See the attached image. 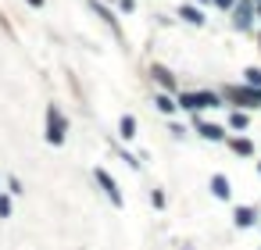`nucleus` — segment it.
<instances>
[{
	"label": "nucleus",
	"instance_id": "1",
	"mask_svg": "<svg viewBox=\"0 0 261 250\" xmlns=\"http://www.w3.org/2000/svg\"><path fill=\"white\" fill-rule=\"evenodd\" d=\"M64 136H68V118L61 114L57 104H50V107H47V133H43V140H47L50 147H61Z\"/></svg>",
	"mask_w": 261,
	"mask_h": 250
},
{
	"label": "nucleus",
	"instance_id": "2",
	"mask_svg": "<svg viewBox=\"0 0 261 250\" xmlns=\"http://www.w3.org/2000/svg\"><path fill=\"white\" fill-rule=\"evenodd\" d=\"M179 107H182V111H190V114H197V111H211V107H222V97H218V93H208V90H197V93H182V97H179Z\"/></svg>",
	"mask_w": 261,
	"mask_h": 250
},
{
	"label": "nucleus",
	"instance_id": "3",
	"mask_svg": "<svg viewBox=\"0 0 261 250\" xmlns=\"http://www.w3.org/2000/svg\"><path fill=\"white\" fill-rule=\"evenodd\" d=\"M193 133L208 143H226V125H218V121H204L201 114H193Z\"/></svg>",
	"mask_w": 261,
	"mask_h": 250
},
{
	"label": "nucleus",
	"instance_id": "4",
	"mask_svg": "<svg viewBox=\"0 0 261 250\" xmlns=\"http://www.w3.org/2000/svg\"><path fill=\"white\" fill-rule=\"evenodd\" d=\"M93 179H97V186L107 193V200H111V204H115V207H125V197H122L118 182L111 179V172H107V168H93Z\"/></svg>",
	"mask_w": 261,
	"mask_h": 250
},
{
	"label": "nucleus",
	"instance_id": "5",
	"mask_svg": "<svg viewBox=\"0 0 261 250\" xmlns=\"http://www.w3.org/2000/svg\"><path fill=\"white\" fill-rule=\"evenodd\" d=\"M208 186H211V197L215 200H229L233 197V182H229V175H222V172H215Z\"/></svg>",
	"mask_w": 261,
	"mask_h": 250
},
{
	"label": "nucleus",
	"instance_id": "6",
	"mask_svg": "<svg viewBox=\"0 0 261 250\" xmlns=\"http://www.w3.org/2000/svg\"><path fill=\"white\" fill-rule=\"evenodd\" d=\"M233 222H236V229H254V225H257V207L240 204L236 211H233Z\"/></svg>",
	"mask_w": 261,
	"mask_h": 250
},
{
	"label": "nucleus",
	"instance_id": "7",
	"mask_svg": "<svg viewBox=\"0 0 261 250\" xmlns=\"http://www.w3.org/2000/svg\"><path fill=\"white\" fill-rule=\"evenodd\" d=\"M136 133H140L136 118H133V114H122V118H118V136H122L125 143H133V140H136Z\"/></svg>",
	"mask_w": 261,
	"mask_h": 250
},
{
	"label": "nucleus",
	"instance_id": "8",
	"mask_svg": "<svg viewBox=\"0 0 261 250\" xmlns=\"http://www.w3.org/2000/svg\"><path fill=\"white\" fill-rule=\"evenodd\" d=\"M257 15V4H254V0H247V4H240L236 8V25L240 29H250V18Z\"/></svg>",
	"mask_w": 261,
	"mask_h": 250
},
{
	"label": "nucleus",
	"instance_id": "9",
	"mask_svg": "<svg viewBox=\"0 0 261 250\" xmlns=\"http://www.w3.org/2000/svg\"><path fill=\"white\" fill-rule=\"evenodd\" d=\"M179 18H182V22H190V25H204V15H201V8H197V4H182V8H179Z\"/></svg>",
	"mask_w": 261,
	"mask_h": 250
},
{
	"label": "nucleus",
	"instance_id": "10",
	"mask_svg": "<svg viewBox=\"0 0 261 250\" xmlns=\"http://www.w3.org/2000/svg\"><path fill=\"white\" fill-rule=\"evenodd\" d=\"M229 150H233V154H240V157H254V143H250V140H243V136L229 140Z\"/></svg>",
	"mask_w": 261,
	"mask_h": 250
},
{
	"label": "nucleus",
	"instance_id": "11",
	"mask_svg": "<svg viewBox=\"0 0 261 250\" xmlns=\"http://www.w3.org/2000/svg\"><path fill=\"white\" fill-rule=\"evenodd\" d=\"M229 129H240V133H243V129H250V114L233 111V114H229Z\"/></svg>",
	"mask_w": 261,
	"mask_h": 250
},
{
	"label": "nucleus",
	"instance_id": "12",
	"mask_svg": "<svg viewBox=\"0 0 261 250\" xmlns=\"http://www.w3.org/2000/svg\"><path fill=\"white\" fill-rule=\"evenodd\" d=\"M154 104H158V111H161V114H175V107H179V100H172L168 93H161Z\"/></svg>",
	"mask_w": 261,
	"mask_h": 250
},
{
	"label": "nucleus",
	"instance_id": "13",
	"mask_svg": "<svg viewBox=\"0 0 261 250\" xmlns=\"http://www.w3.org/2000/svg\"><path fill=\"white\" fill-rule=\"evenodd\" d=\"M154 79L161 82L165 90H172V86H175V79H172V72H168V68H161V65H154Z\"/></svg>",
	"mask_w": 261,
	"mask_h": 250
},
{
	"label": "nucleus",
	"instance_id": "14",
	"mask_svg": "<svg viewBox=\"0 0 261 250\" xmlns=\"http://www.w3.org/2000/svg\"><path fill=\"white\" fill-rule=\"evenodd\" d=\"M243 82H247V86H254V90H261V68H247V72H243Z\"/></svg>",
	"mask_w": 261,
	"mask_h": 250
},
{
	"label": "nucleus",
	"instance_id": "15",
	"mask_svg": "<svg viewBox=\"0 0 261 250\" xmlns=\"http://www.w3.org/2000/svg\"><path fill=\"white\" fill-rule=\"evenodd\" d=\"M90 8H93V11H97V15H100L104 22H111V18H115V15H111V11H107V8L100 4V0H90Z\"/></svg>",
	"mask_w": 261,
	"mask_h": 250
},
{
	"label": "nucleus",
	"instance_id": "16",
	"mask_svg": "<svg viewBox=\"0 0 261 250\" xmlns=\"http://www.w3.org/2000/svg\"><path fill=\"white\" fill-rule=\"evenodd\" d=\"M0 218H11V197H0Z\"/></svg>",
	"mask_w": 261,
	"mask_h": 250
},
{
	"label": "nucleus",
	"instance_id": "17",
	"mask_svg": "<svg viewBox=\"0 0 261 250\" xmlns=\"http://www.w3.org/2000/svg\"><path fill=\"white\" fill-rule=\"evenodd\" d=\"M151 204L161 211V207H165V193H161V190H154V193H151Z\"/></svg>",
	"mask_w": 261,
	"mask_h": 250
},
{
	"label": "nucleus",
	"instance_id": "18",
	"mask_svg": "<svg viewBox=\"0 0 261 250\" xmlns=\"http://www.w3.org/2000/svg\"><path fill=\"white\" fill-rule=\"evenodd\" d=\"M8 190H11V197H22L25 190H22V182L18 179H8Z\"/></svg>",
	"mask_w": 261,
	"mask_h": 250
},
{
	"label": "nucleus",
	"instance_id": "19",
	"mask_svg": "<svg viewBox=\"0 0 261 250\" xmlns=\"http://www.w3.org/2000/svg\"><path fill=\"white\" fill-rule=\"evenodd\" d=\"M115 4H118L125 15H133V11H136V0H115Z\"/></svg>",
	"mask_w": 261,
	"mask_h": 250
},
{
	"label": "nucleus",
	"instance_id": "20",
	"mask_svg": "<svg viewBox=\"0 0 261 250\" xmlns=\"http://www.w3.org/2000/svg\"><path fill=\"white\" fill-rule=\"evenodd\" d=\"M215 4H218V8H222V11H229V8H233V4H236V0H215Z\"/></svg>",
	"mask_w": 261,
	"mask_h": 250
},
{
	"label": "nucleus",
	"instance_id": "21",
	"mask_svg": "<svg viewBox=\"0 0 261 250\" xmlns=\"http://www.w3.org/2000/svg\"><path fill=\"white\" fill-rule=\"evenodd\" d=\"M29 4H32V8H43V0H29Z\"/></svg>",
	"mask_w": 261,
	"mask_h": 250
},
{
	"label": "nucleus",
	"instance_id": "22",
	"mask_svg": "<svg viewBox=\"0 0 261 250\" xmlns=\"http://www.w3.org/2000/svg\"><path fill=\"white\" fill-rule=\"evenodd\" d=\"M257 22H261V4H257Z\"/></svg>",
	"mask_w": 261,
	"mask_h": 250
},
{
	"label": "nucleus",
	"instance_id": "23",
	"mask_svg": "<svg viewBox=\"0 0 261 250\" xmlns=\"http://www.w3.org/2000/svg\"><path fill=\"white\" fill-rule=\"evenodd\" d=\"M257 172H261V161H257Z\"/></svg>",
	"mask_w": 261,
	"mask_h": 250
},
{
	"label": "nucleus",
	"instance_id": "24",
	"mask_svg": "<svg viewBox=\"0 0 261 250\" xmlns=\"http://www.w3.org/2000/svg\"><path fill=\"white\" fill-rule=\"evenodd\" d=\"M254 4H261V0H254Z\"/></svg>",
	"mask_w": 261,
	"mask_h": 250
}]
</instances>
